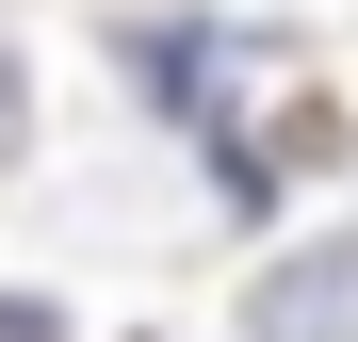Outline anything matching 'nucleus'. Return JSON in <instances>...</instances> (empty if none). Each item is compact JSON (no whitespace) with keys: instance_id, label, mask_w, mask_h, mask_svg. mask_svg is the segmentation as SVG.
<instances>
[{"instance_id":"1","label":"nucleus","mask_w":358,"mask_h":342,"mask_svg":"<svg viewBox=\"0 0 358 342\" xmlns=\"http://www.w3.org/2000/svg\"><path fill=\"white\" fill-rule=\"evenodd\" d=\"M358 326V245H310L293 277H261V342H342Z\"/></svg>"}]
</instances>
